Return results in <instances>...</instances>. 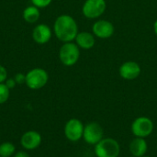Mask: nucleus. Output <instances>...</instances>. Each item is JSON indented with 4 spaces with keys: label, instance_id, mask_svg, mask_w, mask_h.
Instances as JSON below:
<instances>
[{
    "label": "nucleus",
    "instance_id": "aec40b11",
    "mask_svg": "<svg viewBox=\"0 0 157 157\" xmlns=\"http://www.w3.org/2000/svg\"><path fill=\"white\" fill-rule=\"evenodd\" d=\"M7 79V70L5 66L0 64V83H5Z\"/></svg>",
    "mask_w": 157,
    "mask_h": 157
},
{
    "label": "nucleus",
    "instance_id": "f8f14e48",
    "mask_svg": "<svg viewBox=\"0 0 157 157\" xmlns=\"http://www.w3.org/2000/svg\"><path fill=\"white\" fill-rule=\"evenodd\" d=\"M120 75L125 80H134L141 75L142 69L139 63L130 61L124 63L120 67Z\"/></svg>",
    "mask_w": 157,
    "mask_h": 157
},
{
    "label": "nucleus",
    "instance_id": "1a4fd4ad",
    "mask_svg": "<svg viewBox=\"0 0 157 157\" xmlns=\"http://www.w3.org/2000/svg\"><path fill=\"white\" fill-rule=\"evenodd\" d=\"M42 142L40 133L36 131H28L24 132L20 138V144L26 151H33L37 149Z\"/></svg>",
    "mask_w": 157,
    "mask_h": 157
},
{
    "label": "nucleus",
    "instance_id": "9b49d317",
    "mask_svg": "<svg viewBox=\"0 0 157 157\" xmlns=\"http://www.w3.org/2000/svg\"><path fill=\"white\" fill-rule=\"evenodd\" d=\"M52 36V29L46 24H38L32 30L33 40L40 45L46 44L49 42Z\"/></svg>",
    "mask_w": 157,
    "mask_h": 157
},
{
    "label": "nucleus",
    "instance_id": "4468645a",
    "mask_svg": "<svg viewBox=\"0 0 157 157\" xmlns=\"http://www.w3.org/2000/svg\"><path fill=\"white\" fill-rule=\"evenodd\" d=\"M95 42L96 40L94 35L86 31L78 32V34L75 37V43L79 48H82L84 50H89L93 48Z\"/></svg>",
    "mask_w": 157,
    "mask_h": 157
},
{
    "label": "nucleus",
    "instance_id": "4be33fe9",
    "mask_svg": "<svg viewBox=\"0 0 157 157\" xmlns=\"http://www.w3.org/2000/svg\"><path fill=\"white\" fill-rule=\"evenodd\" d=\"M13 157H30L29 155L26 152V151H18L16 152Z\"/></svg>",
    "mask_w": 157,
    "mask_h": 157
},
{
    "label": "nucleus",
    "instance_id": "f03ea898",
    "mask_svg": "<svg viewBox=\"0 0 157 157\" xmlns=\"http://www.w3.org/2000/svg\"><path fill=\"white\" fill-rule=\"evenodd\" d=\"M121 145L113 138H103L95 145V155L97 157H119Z\"/></svg>",
    "mask_w": 157,
    "mask_h": 157
},
{
    "label": "nucleus",
    "instance_id": "f257e3e1",
    "mask_svg": "<svg viewBox=\"0 0 157 157\" xmlns=\"http://www.w3.org/2000/svg\"><path fill=\"white\" fill-rule=\"evenodd\" d=\"M53 32L55 37L64 42H70L75 40L78 34V25L75 19L69 15L59 16L53 24Z\"/></svg>",
    "mask_w": 157,
    "mask_h": 157
},
{
    "label": "nucleus",
    "instance_id": "20e7f679",
    "mask_svg": "<svg viewBox=\"0 0 157 157\" xmlns=\"http://www.w3.org/2000/svg\"><path fill=\"white\" fill-rule=\"evenodd\" d=\"M80 57V50L76 43L73 41L64 42L59 50V59L65 66L75 65Z\"/></svg>",
    "mask_w": 157,
    "mask_h": 157
},
{
    "label": "nucleus",
    "instance_id": "7ed1b4c3",
    "mask_svg": "<svg viewBox=\"0 0 157 157\" xmlns=\"http://www.w3.org/2000/svg\"><path fill=\"white\" fill-rule=\"evenodd\" d=\"M49 81V75L43 68L36 67L26 74V86L31 90H39L44 87Z\"/></svg>",
    "mask_w": 157,
    "mask_h": 157
},
{
    "label": "nucleus",
    "instance_id": "a211bd4d",
    "mask_svg": "<svg viewBox=\"0 0 157 157\" xmlns=\"http://www.w3.org/2000/svg\"><path fill=\"white\" fill-rule=\"evenodd\" d=\"M52 0H31V4L38 8H45L51 5Z\"/></svg>",
    "mask_w": 157,
    "mask_h": 157
},
{
    "label": "nucleus",
    "instance_id": "b1692460",
    "mask_svg": "<svg viewBox=\"0 0 157 157\" xmlns=\"http://www.w3.org/2000/svg\"><path fill=\"white\" fill-rule=\"evenodd\" d=\"M142 157H150V156H146V155H144V156H142Z\"/></svg>",
    "mask_w": 157,
    "mask_h": 157
},
{
    "label": "nucleus",
    "instance_id": "f3484780",
    "mask_svg": "<svg viewBox=\"0 0 157 157\" xmlns=\"http://www.w3.org/2000/svg\"><path fill=\"white\" fill-rule=\"evenodd\" d=\"M10 96V89L5 83H0V105L6 103Z\"/></svg>",
    "mask_w": 157,
    "mask_h": 157
},
{
    "label": "nucleus",
    "instance_id": "ddd939ff",
    "mask_svg": "<svg viewBox=\"0 0 157 157\" xmlns=\"http://www.w3.org/2000/svg\"><path fill=\"white\" fill-rule=\"evenodd\" d=\"M129 151L133 157L144 156L148 151V144L144 138L134 137L129 144Z\"/></svg>",
    "mask_w": 157,
    "mask_h": 157
},
{
    "label": "nucleus",
    "instance_id": "6ab92c4d",
    "mask_svg": "<svg viewBox=\"0 0 157 157\" xmlns=\"http://www.w3.org/2000/svg\"><path fill=\"white\" fill-rule=\"evenodd\" d=\"M14 79L17 83V85H22L26 83V75L22 74V73H17L15 76Z\"/></svg>",
    "mask_w": 157,
    "mask_h": 157
},
{
    "label": "nucleus",
    "instance_id": "2eb2a0df",
    "mask_svg": "<svg viewBox=\"0 0 157 157\" xmlns=\"http://www.w3.org/2000/svg\"><path fill=\"white\" fill-rule=\"evenodd\" d=\"M22 17H23V19L27 23L34 24L40 19V8H38L37 6H33V5L29 6L23 10Z\"/></svg>",
    "mask_w": 157,
    "mask_h": 157
},
{
    "label": "nucleus",
    "instance_id": "6e6552de",
    "mask_svg": "<svg viewBox=\"0 0 157 157\" xmlns=\"http://www.w3.org/2000/svg\"><path fill=\"white\" fill-rule=\"evenodd\" d=\"M107 8L105 0H86L82 7L83 15L87 18H98L104 14Z\"/></svg>",
    "mask_w": 157,
    "mask_h": 157
},
{
    "label": "nucleus",
    "instance_id": "39448f33",
    "mask_svg": "<svg viewBox=\"0 0 157 157\" xmlns=\"http://www.w3.org/2000/svg\"><path fill=\"white\" fill-rule=\"evenodd\" d=\"M155 129V124L153 121L148 118V117H138L136 118L131 126V130L134 137H139V138H144L146 139L149 137Z\"/></svg>",
    "mask_w": 157,
    "mask_h": 157
},
{
    "label": "nucleus",
    "instance_id": "423d86ee",
    "mask_svg": "<svg viewBox=\"0 0 157 157\" xmlns=\"http://www.w3.org/2000/svg\"><path fill=\"white\" fill-rule=\"evenodd\" d=\"M104 138V130L102 126L96 122L92 121L85 125L83 139L89 145H96Z\"/></svg>",
    "mask_w": 157,
    "mask_h": 157
},
{
    "label": "nucleus",
    "instance_id": "393cba45",
    "mask_svg": "<svg viewBox=\"0 0 157 157\" xmlns=\"http://www.w3.org/2000/svg\"><path fill=\"white\" fill-rule=\"evenodd\" d=\"M65 157H71V156H65Z\"/></svg>",
    "mask_w": 157,
    "mask_h": 157
},
{
    "label": "nucleus",
    "instance_id": "5701e85b",
    "mask_svg": "<svg viewBox=\"0 0 157 157\" xmlns=\"http://www.w3.org/2000/svg\"><path fill=\"white\" fill-rule=\"evenodd\" d=\"M154 31H155V35L157 36V19L155 21V23H154Z\"/></svg>",
    "mask_w": 157,
    "mask_h": 157
},
{
    "label": "nucleus",
    "instance_id": "a878e982",
    "mask_svg": "<svg viewBox=\"0 0 157 157\" xmlns=\"http://www.w3.org/2000/svg\"><path fill=\"white\" fill-rule=\"evenodd\" d=\"M0 157H2V156H0Z\"/></svg>",
    "mask_w": 157,
    "mask_h": 157
},
{
    "label": "nucleus",
    "instance_id": "0eeeda50",
    "mask_svg": "<svg viewBox=\"0 0 157 157\" xmlns=\"http://www.w3.org/2000/svg\"><path fill=\"white\" fill-rule=\"evenodd\" d=\"M85 125L83 122L75 118L70 119L66 121L64 125V135L66 139L70 142L75 143L80 141L83 138Z\"/></svg>",
    "mask_w": 157,
    "mask_h": 157
},
{
    "label": "nucleus",
    "instance_id": "dca6fc26",
    "mask_svg": "<svg viewBox=\"0 0 157 157\" xmlns=\"http://www.w3.org/2000/svg\"><path fill=\"white\" fill-rule=\"evenodd\" d=\"M16 153L15 145L10 142H5L0 144V156L12 157Z\"/></svg>",
    "mask_w": 157,
    "mask_h": 157
},
{
    "label": "nucleus",
    "instance_id": "9d476101",
    "mask_svg": "<svg viewBox=\"0 0 157 157\" xmlns=\"http://www.w3.org/2000/svg\"><path fill=\"white\" fill-rule=\"evenodd\" d=\"M92 29L94 35L99 39H109L114 33L113 24L109 20L105 19H100L95 22L92 27Z\"/></svg>",
    "mask_w": 157,
    "mask_h": 157
},
{
    "label": "nucleus",
    "instance_id": "412c9836",
    "mask_svg": "<svg viewBox=\"0 0 157 157\" xmlns=\"http://www.w3.org/2000/svg\"><path fill=\"white\" fill-rule=\"evenodd\" d=\"M5 84H6V86L9 89H13V88L16 86V85H17V83H16V81H15L14 78H7V79L6 80Z\"/></svg>",
    "mask_w": 157,
    "mask_h": 157
}]
</instances>
